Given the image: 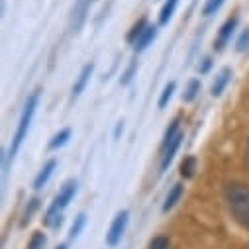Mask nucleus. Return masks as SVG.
I'll use <instances>...</instances> for the list:
<instances>
[{"mask_svg":"<svg viewBox=\"0 0 249 249\" xmlns=\"http://www.w3.org/2000/svg\"><path fill=\"white\" fill-rule=\"evenodd\" d=\"M226 202L228 208L233 216V220L249 230V186L239 184V182H231L226 186Z\"/></svg>","mask_w":249,"mask_h":249,"instance_id":"nucleus-1","label":"nucleus"},{"mask_svg":"<svg viewBox=\"0 0 249 249\" xmlns=\"http://www.w3.org/2000/svg\"><path fill=\"white\" fill-rule=\"evenodd\" d=\"M37 100H39V92H32V94L28 96V100H26L24 112H22L20 122H18V130H16L14 140H12V145H10V155H8L10 159H12V157L18 153V149H20L22 142H24V140H26V136H28L30 124H32L34 114H36V108H37Z\"/></svg>","mask_w":249,"mask_h":249,"instance_id":"nucleus-2","label":"nucleus"},{"mask_svg":"<svg viewBox=\"0 0 249 249\" xmlns=\"http://www.w3.org/2000/svg\"><path fill=\"white\" fill-rule=\"evenodd\" d=\"M77 193V182L75 180H69L63 189H61V193L57 195V198L53 200V204L49 206L47 214H45V224H51L53 218H61V210H65L69 206V202L73 200Z\"/></svg>","mask_w":249,"mask_h":249,"instance_id":"nucleus-3","label":"nucleus"},{"mask_svg":"<svg viewBox=\"0 0 249 249\" xmlns=\"http://www.w3.org/2000/svg\"><path fill=\"white\" fill-rule=\"evenodd\" d=\"M126 226H128V212L122 210L114 218V222H112V226H110V230L106 233V243L110 247H116L122 241V235H124V231H126Z\"/></svg>","mask_w":249,"mask_h":249,"instance_id":"nucleus-4","label":"nucleus"},{"mask_svg":"<svg viewBox=\"0 0 249 249\" xmlns=\"http://www.w3.org/2000/svg\"><path fill=\"white\" fill-rule=\"evenodd\" d=\"M180 142H182V134L178 132L167 145H163V159H161V171H167V167L171 165V161L175 159V153L178 151L180 147Z\"/></svg>","mask_w":249,"mask_h":249,"instance_id":"nucleus-5","label":"nucleus"},{"mask_svg":"<svg viewBox=\"0 0 249 249\" xmlns=\"http://www.w3.org/2000/svg\"><path fill=\"white\" fill-rule=\"evenodd\" d=\"M94 0H77L75 2V8H73V18H71V28L73 30H79L87 18V12L90 8V4Z\"/></svg>","mask_w":249,"mask_h":249,"instance_id":"nucleus-6","label":"nucleus"},{"mask_svg":"<svg viewBox=\"0 0 249 249\" xmlns=\"http://www.w3.org/2000/svg\"><path fill=\"white\" fill-rule=\"evenodd\" d=\"M235 26H237V18L226 20V24L220 28V34H218V39H216V49H224V45L230 41L233 30H235Z\"/></svg>","mask_w":249,"mask_h":249,"instance_id":"nucleus-7","label":"nucleus"},{"mask_svg":"<svg viewBox=\"0 0 249 249\" xmlns=\"http://www.w3.org/2000/svg\"><path fill=\"white\" fill-rule=\"evenodd\" d=\"M55 167H57V161H55V159H51V161H47V163L43 165V169L39 171V175H37L36 180H34V189H43V186L47 184V180L51 178Z\"/></svg>","mask_w":249,"mask_h":249,"instance_id":"nucleus-8","label":"nucleus"},{"mask_svg":"<svg viewBox=\"0 0 249 249\" xmlns=\"http://www.w3.org/2000/svg\"><path fill=\"white\" fill-rule=\"evenodd\" d=\"M92 69H94V65H92V63H89V65H85V67H83V71H81V75H79L77 83L73 85V98H77V96L85 90V87H87V83H89V79H90V75H92Z\"/></svg>","mask_w":249,"mask_h":249,"instance_id":"nucleus-9","label":"nucleus"},{"mask_svg":"<svg viewBox=\"0 0 249 249\" xmlns=\"http://www.w3.org/2000/svg\"><path fill=\"white\" fill-rule=\"evenodd\" d=\"M231 81V69H222L220 73H218V77H216V81H214V85H212V94L214 96H220L222 92H224V89L228 87V83Z\"/></svg>","mask_w":249,"mask_h":249,"instance_id":"nucleus-10","label":"nucleus"},{"mask_svg":"<svg viewBox=\"0 0 249 249\" xmlns=\"http://www.w3.org/2000/svg\"><path fill=\"white\" fill-rule=\"evenodd\" d=\"M155 36H157V28L155 26H147L145 30H143V34L138 37V41H136V51H143L153 39H155Z\"/></svg>","mask_w":249,"mask_h":249,"instance_id":"nucleus-11","label":"nucleus"},{"mask_svg":"<svg viewBox=\"0 0 249 249\" xmlns=\"http://www.w3.org/2000/svg\"><path fill=\"white\" fill-rule=\"evenodd\" d=\"M180 196H182V186H180V184H175L173 189L169 191L167 198H165V204H163V212H169L171 208H175V204L180 200Z\"/></svg>","mask_w":249,"mask_h":249,"instance_id":"nucleus-12","label":"nucleus"},{"mask_svg":"<svg viewBox=\"0 0 249 249\" xmlns=\"http://www.w3.org/2000/svg\"><path fill=\"white\" fill-rule=\"evenodd\" d=\"M177 4H178V0H167V2L163 4V8H161V12H159V24H167L171 20Z\"/></svg>","mask_w":249,"mask_h":249,"instance_id":"nucleus-13","label":"nucleus"},{"mask_svg":"<svg viewBox=\"0 0 249 249\" xmlns=\"http://www.w3.org/2000/svg\"><path fill=\"white\" fill-rule=\"evenodd\" d=\"M69 138H71V130H69V128L61 130V132L55 134L53 140L49 142V149H57V147H61V145H65V143L69 142Z\"/></svg>","mask_w":249,"mask_h":249,"instance_id":"nucleus-14","label":"nucleus"},{"mask_svg":"<svg viewBox=\"0 0 249 249\" xmlns=\"http://www.w3.org/2000/svg\"><path fill=\"white\" fill-rule=\"evenodd\" d=\"M196 171V159L195 157H186L182 163H180V177L184 178H191Z\"/></svg>","mask_w":249,"mask_h":249,"instance_id":"nucleus-15","label":"nucleus"},{"mask_svg":"<svg viewBox=\"0 0 249 249\" xmlns=\"http://www.w3.org/2000/svg\"><path fill=\"white\" fill-rule=\"evenodd\" d=\"M198 92H200V81L195 79V81H191L189 85H186V90H184V94H182V100H184V102H193Z\"/></svg>","mask_w":249,"mask_h":249,"instance_id":"nucleus-16","label":"nucleus"},{"mask_svg":"<svg viewBox=\"0 0 249 249\" xmlns=\"http://www.w3.org/2000/svg\"><path fill=\"white\" fill-rule=\"evenodd\" d=\"M145 28H147V22L142 18V20L132 28V32L128 34V41H134V43H136V41H138V37L143 34V30H145Z\"/></svg>","mask_w":249,"mask_h":249,"instance_id":"nucleus-17","label":"nucleus"},{"mask_svg":"<svg viewBox=\"0 0 249 249\" xmlns=\"http://www.w3.org/2000/svg\"><path fill=\"white\" fill-rule=\"evenodd\" d=\"M178 124H180V120L178 118H175L173 122H171V126L167 128V132H165V138H163V145H167L177 134H178Z\"/></svg>","mask_w":249,"mask_h":249,"instance_id":"nucleus-18","label":"nucleus"},{"mask_svg":"<svg viewBox=\"0 0 249 249\" xmlns=\"http://www.w3.org/2000/svg\"><path fill=\"white\" fill-rule=\"evenodd\" d=\"M173 92H175V83H169V85L163 89L161 96H159V108H165V106L169 104V100H171Z\"/></svg>","mask_w":249,"mask_h":249,"instance_id":"nucleus-19","label":"nucleus"},{"mask_svg":"<svg viewBox=\"0 0 249 249\" xmlns=\"http://www.w3.org/2000/svg\"><path fill=\"white\" fill-rule=\"evenodd\" d=\"M85 224H87V216L85 214H79L77 218H75V222H73V226H71V237H77L81 231H83V228H85Z\"/></svg>","mask_w":249,"mask_h":249,"instance_id":"nucleus-20","label":"nucleus"},{"mask_svg":"<svg viewBox=\"0 0 249 249\" xmlns=\"http://www.w3.org/2000/svg\"><path fill=\"white\" fill-rule=\"evenodd\" d=\"M224 4V0H206V4L202 8L204 16H210V14H216L220 10V6Z\"/></svg>","mask_w":249,"mask_h":249,"instance_id":"nucleus-21","label":"nucleus"},{"mask_svg":"<svg viewBox=\"0 0 249 249\" xmlns=\"http://www.w3.org/2000/svg\"><path fill=\"white\" fill-rule=\"evenodd\" d=\"M37 206H39V200H37V198H32V200H30V204H28V208H26V212H24L22 226H26V224L32 220V216H34V212L37 210Z\"/></svg>","mask_w":249,"mask_h":249,"instance_id":"nucleus-22","label":"nucleus"},{"mask_svg":"<svg viewBox=\"0 0 249 249\" xmlns=\"http://www.w3.org/2000/svg\"><path fill=\"white\" fill-rule=\"evenodd\" d=\"M169 237H165V235H157V237H153L151 241H149V249H169Z\"/></svg>","mask_w":249,"mask_h":249,"instance_id":"nucleus-23","label":"nucleus"},{"mask_svg":"<svg viewBox=\"0 0 249 249\" xmlns=\"http://www.w3.org/2000/svg\"><path fill=\"white\" fill-rule=\"evenodd\" d=\"M43 247H45V235L36 231L30 239V249H43Z\"/></svg>","mask_w":249,"mask_h":249,"instance_id":"nucleus-24","label":"nucleus"},{"mask_svg":"<svg viewBox=\"0 0 249 249\" xmlns=\"http://www.w3.org/2000/svg\"><path fill=\"white\" fill-rule=\"evenodd\" d=\"M247 45H249V28L239 36V39H237V43H235V49H237V51H245Z\"/></svg>","mask_w":249,"mask_h":249,"instance_id":"nucleus-25","label":"nucleus"},{"mask_svg":"<svg viewBox=\"0 0 249 249\" xmlns=\"http://www.w3.org/2000/svg\"><path fill=\"white\" fill-rule=\"evenodd\" d=\"M134 71H136V63H132V65H130V69L126 71V75H124V79H122V85H128V83L132 81V77H134Z\"/></svg>","mask_w":249,"mask_h":249,"instance_id":"nucleus-26","label":"nucleus"},{"mask_svg":"<svg viewBox=\"0 0 249 249\" xmlns=\"http://www.w3.org/2000/svg\"><path fill=\"white\" fill-rule=\"evenodd\" d=\"M210 65H212V61H210V59H204V65L200 67V73H206V71L210 69Z\"/></svg>","mask_w":249,"mask_h":249,"instance_id":"nucleus-27","label":"nucleus"},{"mask_svg":"<svg viewBox=\"0 0 249 249\" xmlns=\"http://www.w3.org/2000/svg\"><path fill=\"white\" fill-rule=\"evenodd\" d=\"M120 132H122V122H120V124H118V128H116V138H118V136H120Z\"/></svg>","mask_w":249,"mask_h":249,"instance_id":"nucleus-28","label":"nucleus"},{"mask_svg":"<svg viewBox=\"0 0 249 249\" xmlns=\"http://www.w3.org/2000/svg\"><path fill=\"white\" fill-rule=\"evenodd\" d=\"M57 249H67V245H59V247H57Z\"/></svg>","mask_w":249,"mask_h":249,"instance_id":"nucleus-29","label":"nucleus"},{"mask_svg":"<svg viewBox=\"0 0 249 249\" xmlns=\"http://www.w3.org/2000/svg\"><path fill=\"white\" fill-rule=\"evenodd\" d=\"M247 157H249V147H247Z\"/></svg>","mask_w":249,"mask_h":249,"instance_id":"nucleus-30","label":"nucleus"}]
</instances>
